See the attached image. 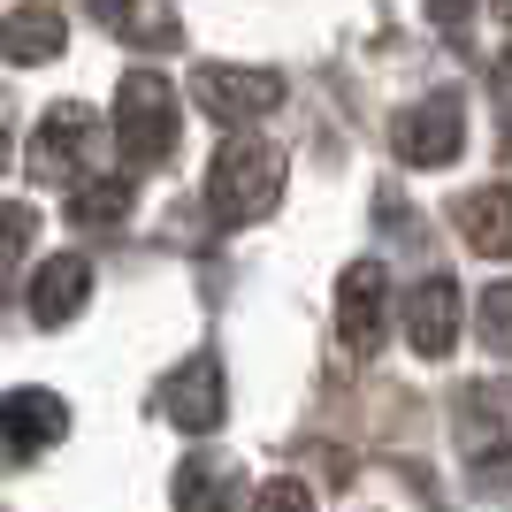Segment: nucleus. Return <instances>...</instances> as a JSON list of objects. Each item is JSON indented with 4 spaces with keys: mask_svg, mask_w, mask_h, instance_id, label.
Listing matches in <instances>:
<instances>
[{
    "mask_svg": "<svg viewBox=\"0 0 512 512\" xmlns=\"http://www.w3.org/2000/svg\"><path fill=\"white\" fill-rule=\"evenodd\" d=\"M62 436H69V406L54 390H8L0 398V459H31Z\"/></svg>",
    "mask_w": 512,
    "mask_h": 512,
    "instance_id": "8",
    "label": "nucleus"
},
{
    "mask_svg": "<svg viewBox=\"0 0 512 512\" xmlns=\"http://www.w3.org/2000/svg\"><path fill=\"white\" fill-rule=\"evenodd\" d=\"M406 337L421 360H444L451 344H459V283L451 276H428L413 283V299H406Z\"/></svg>",
    "mask_w": 512,
    "mask_h": 512,
    "instance_id": "9",
    "label": "nucleus"
},
{
    "mask_svg": "<svg viewBox=\"0 0 512 512\" xmlns=\"http://www.w3.org/2000/svg\"><path fill=\"white\" fill-rule=\"evenodd\" d=\"M474 497L512 505V451H482V459H474Z\"/></svg>",
    "mask_w": 512,
    "mask_h": 512,
    "instance_id": "18",
    "label": "nucleus"
},
{
    "mask_svg": "<svg viewBox=\"0 0 512 512\" xmlns=\"http://www.w3.org/2000/svg\"><path fill=\"white\" fill-rule=\"evenodd\" d=\"M383 321H390V268L383 260H352L337 283V337L352 360H367L383 344Z\"/></svg>",
    "mask_w": 512,
    "mask_h": 512,
    "instance_id": "5",
    "label": "nucleus"
},
{
    "mask_svg": "<svg viewBox=\"0 0 512 512\" xmlns=\"http://www.w3.org/2000/svg\"><path fill=\"white\" fill-rule=\"evenodd\" d=\"M92 16L115 31V39L130 46H153V54H169L176 39H184V23H176L169 0H92Z\"/></svg>",
    "mask_w": 512,
    "mask_h": 512,
    "instance_id": "13",
    "label": "nucleus"
},
{
    "mask_svg": "<svg viewBox=\"0 0 512 512\" xmlns=\"http://www.w3.org/2000/svg\"><path fill=\"white\" fill-rule=\"evenodd\" d=\"M31 237H39V214L23 207V199H0V291L16 283V260H23Z\"/></svg>",
    "mask_w": 512,
    "mask_h": 512,
    "instance_id": "16",
    "label": "nucleus"
},
{
    "mask_svg": "<svg viewBox=\"0 0 512 512\" xmlns=\"http://www.w3.org/2000/svg\"><path fill=\"white\" fill-rule=\"evenodd\" d=\"M192 100L207 107L214 123H260V115L283 100V77L276 69H222V62H207L192 77Z\"/></svg>",
    "mask_w": 512,
    "mask_h": 512,
    "instance_id": "7",
    "label": "nucleus"
},
{
    "mask_svg": "<svg viewBox=\"0 0 512 512\" xmlns=\"http://www.w3.org/2000/svg\"><path fill=\"white\" fill-rule=\"evenodd\" d=\"M115 146H123L130 169H161V161L176 153V92H169V77H153V69H130L123 77Z\"/></svg>",
    "mask_w": 512,
    "mask_h": 512,
    "instance_id": "2",
    "label": "nucleus"
},
{
    "mask_svg": "<svg viewBox=\"0 0 512 512\" xmlns=\"http://www.w3.org/2000/svg\"><path fill=\"white\" fill-rule=\"evenodd\" d=\"M451 222H459V237H467L482 260H512V184L467 192L459 207H451Z\"/></svg>",
    "mask_w": 512,
    "mask_h": 512,
    "instance_id": "10",
    "label": "nucleus"
},
{
    "mask_svg": "<svg viewBox=\"0 0 512 512\" xmlns=\"http://www.w3.org/2000/svg\"><path fill=\"white\" fill-rule=\"evenodd\" d=\"M0 161H8V123H0Z\"/></svg>",
    "mask_w": 512,
    "mask_h": 512,
    "instance_id": "23",
    "label": "nucleus"
},
{
    "mask_svg": "<svg viewBox=\"0 0 512 512\" xmlns=\"http://www.w3.org/2000/svg\"><path fill=\"white\" fill-rule=\"evenodd\" d=\"M467 8H474V0H428V16L444 23V31H459V23H467Z\"/></svg>",
    "mask_w": 512,
    "mask_h": 512,
    "instance_id": "21",
    "label": "nucleus"
},
{
    "mask_svg": "<svg viewBox=\"0 0 512 512\" xmlns=\"http://www.w3.org/2000/svg\"><path fill=\"white\" fill-rule=\"evenodd\" d=\"M497 16H505V31H512V0H497Z\"/></svg>",
    "mask_w": 512,
    "mask_h": 512,
    "instance_id": "22",
    "label": "nucleus"
},
{
    "mask_svg": "<svg viewBox=\"0 0 512 512\" xmlns=\"http://www.w3.org/2000/svg\"><path fill=\"white\" fill-rule=\"evenodd\" d=\"M169 497H176V512H230L237 497H245V474H237V459H184L176 467V482H169Z\"/></svg>",
    "mask_w": 512,
    "mask_h": 512,
    "instance_id": "12",
    "label": "nucleus"
},
{
    "mask_svg": "<svg viewBox=\"0 0 512 512\" xmlns=\"http://www.w3.org/2000/svg\"><path fill=\"white\" fill-rule=\"evenodd\" d=\"M153 406H161V421L184 428V436H214L222 413H230V398H222V360H214V352L176 360L169 375L153 383Z\"/></svg>",
    "mask_w": 512,
    "mask_h": 512,
    "instance_id": "3",
    "label": "nucleus"
},
{
    "mask_svg": "<svg viewBox=\"0 0 512 512\" xmlns=\"http://www.w3.org/2000/svg\"><path fill=\"white\" fill-rule=\"evenodd\" d=\"M62 16L54 8H23V16H0V62H16V69H39V62H54L62 54Z\"/></svg>",
    "mask_w": 512,
    "mask_h": 512,
    "instance_id": "14",
    "label": "nucleus"
},
{
    "mask_svg": "<svg viewBox=\"0 0 512 512\" xmlns=\"http://www.w3.org/2000/svg\"><path fill=\"white\" fill-rule=\"evenodd\" d=\"M283 199V153L260 146V138H230V146L214 153L207 169V207L222 214V222H260V214H276Z\"/></svg>",
    "mask_w": 512,
    "mask_h": 512,
    "instance_id": "1",
    "label": "nucleus"
},
{
    "mask_svg": "<svg viewBox=\"0 0 512 512\" xmlns=\"http://www.w3.org/2000/svg\"><path fill=\"white\" fill-rule=\"evenodd\" d=\"M482 344H490L497 360H512V283L482 291Z\"/></svg>",
    "mask_w": 512,
    "mask_h": 512,
    "instance_id": "17",
    "label": "nucleus"
},
{
    "mask_svg": "<svg viewBox=\"0 0 512 512\" xmlns=\"http://www.w3.org/2000/svg\"><path fill=\"white\" fill-rule=\"evenodd\" d=\"M123 207H130V176H100V184L69 192V222H123Z\"/></svg>",
    "mask_w": 512,
    "mask_h": 512,
    "instance_id": "15",
    "label": "nucleus"
},
{
    "mask_svg": "<svg viewBox=\"0 0 512 512\" xmlns=\"http://www.w3.org/2000/svg\"><path fill=\"white\" fill-rule=\"evenodd\" d=\"M253 512H314V490H306L299 474H276V482H260Z\"/></svg>",
    "mask_w": 512,
    "mask_h": 512,
    "instance_id": "19",
    "label": "nucleus"
},
{
    "mask_svg": "<svg viewBox=\"0 0 512 512\" xmlns=\"http://www.w3.org/2000/svg\"><path fill=\"white\" fill-rule=\"evenodd\" d=\"M459 138H467V115H459V100H451V92L413 100L406 115L390 123V153H398L406 169H444L451 153H459Z\"/></svg>",
    "mask_w": 512,
    "mask_h": 512,
    "instance_id": "4",
    "label": "nucleus"
},
{
    "mask_svg": "<svg viewBox=\"0 0 512 512\" xmlns=\"http://www.w3.org/2000/svg\"><path fill=\"white\" fill-rule=\"evenodd\" d=\"M85 153H92V115L77 100H62L31 130V153H23V161H31L39 184H69V192H77V184H85Z\"/></svg>",
    "mask_w": 512,
    "mask_h": 512,
    "instance_id": "6",
    "label": "nucleus"
},
{
    "mask_svg": "<svg viewBox=\"0 0 512 512\" xmlns=\"http://www.w3.org/2000/svg\"><path fill=\"white\" fill-rule=\"evenodd\" d=\"M497 138L512 146V46H505V62H497Z\"/></svg>",
    "mask_w": 512,
    "mask_h": 512,
    "instance_id": "20",
    "label": "nucleus"
},
{
    "mask_svg": "<svg viewBox=\"0 0 512 512\" xmlns=\"http://www.w3.org/2000/svg\"><path fill=\"white\" fill-rule=\"evenodd\" d=\"M85 299H92V268H85L77 253H54L39 276H31V299H23V306H31V321H39V329H62Z\"/></svg>",
    "mask_w": 512,
    "mask_h": 512,
    "instance_id": "11",
    "label": "nucleus"
}]
</instances>
